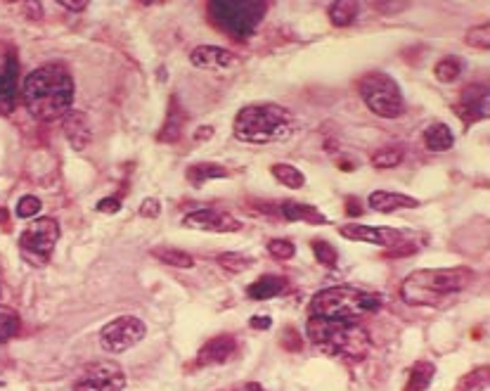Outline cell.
Wrapping results in <instances>:
<instances>
[{"label": "cell", "mask_w": 490, "mask_h": 391, "mask_svg": "<svg viewBox=\"0 0 490 391\" xmlns=\"http://www.w3.org/2000/svg\"><path fill=\"white\" fill-rule=\"evenodd\" d=\"M22 100L26 112L38 122H55L71 112L76 83L65 65H43L33 69L22 83Z\"/></svg>", "instance_id": "1"}, {"label": "cell", "mask_w": 490, "mask_h": 391, "mask_svg": "<svg viewBox=\"0 0 490 391\" xmlns=\"http://www.w3.org/2000/svg\"><path fill=\"white\" fill-rule=\"evenodd\" d=\"M235 138L249 145L285 142L296 133V119L287 107L280 105H246L239 109L233 124Z\"/></svg>", "instance_id": "2"}, {"label": "cell", "mask_w": 490, "mask_h": 391, "mask_svg": "<svg viewBox=\"0 0 490 391\" xmlns=\"http://www.w3.org/2000/svg\"><path fill=\"white\" fill-rule=\"evenodd\" d=\"M471 280L469 268H422L403 280L400 297L410 306H438L446 297L466 290Z\"/></svg>", "instance_id": "3"}, {"label": "cell", "mask_w": 490, "mask_h": 391, "mask_svg": "<svg viewBox=\"0 0 490 391\" xmlns=\"http://www.w3.org/2000/svg\"><path fill=\"white\" fill-rule=\"evenodd\" d=\"M308 339L320 351L334 358H346L350 363L362 360L370 351V335L360 323H346V320H330V318H313L310 315L305 323Z\"/></svg>", "instance_id": "4"}, {"label": "cell", "mask_w": 490, "mask_h": 391, "mask_svg": "<svg viewBox=\"0 0 490 391\" xmlns=\"http://www.w3.org/2000/svg\"><path fill=\"white\" fill-rule=\"evenodd\" d=\"M384 306V294L358 290L350 285H334L320 290L310 301L313 318L346 320V323H360L362 315H370Z\"/></svg>", "instance_id": "5"}, {"label": "cell", "mask_w": 490, "mask_h": 391, "mask_svg": "<svg viewBox=\"0 0 490 391\" xmlns=\"http://www.w3.org/2000/svg\"><path fill=\"white\" fill-rule=\"evenodd\" d=\"M268 13L263 0H211L209 15L213 24L235 38H246L256 31Z\"/></svg>", "instance_id": "6"}, {"label": "cell", "mask_w": 490, "mask_h": 391, "mask_svg": "<svg viewBox=\"0 0 490 391\" xmlns=\"http://www.w3.org/2000/svg\"><path fill=\"white\" fill-rule=\"evenodd\" d=\"M360 97L370 107L372 114L382 119H398L405 112V100H403L400 85L396 78H391L384 72H370L360 78L358 83Z\"/></svg>", "instance_id": "7"}, {"label": "cell", "mask_w": 490, "mask_h": 391, "mask_svg": "<svg viewBox=\"0 0 490 391\" xmlns=\"http://www.w3.org/2000/svg\"><path fill=\"white\" fill-rule=\"evenodd\" d=\"M60 235H62L60 223L50 216H43V218H38V221L28 223L26 230L19 238L22 258L33 268L45 266V263L50 261V256H53Z\"/></svg>", "instance_id": "8"}, {"label": "cell", "mask_w": 490, "mask_h": 391, "mask_svg": "<svg viewBox=\"0 0 490 391\" xmlns=\"http://www.w3.org/2000/svg\"><path fill=\"white\" fill-rule=\"evenodd\" d=\"M147 335V327L135 315H119L117 320L109 323L100 330V344L109 353H124L140 344Z\"/></svg>", "instance_id": "9"}, {"label": "cell", "mask_w": 490, "mask_h": 391, "mask_svg": "<svg viewBox=\"0 0 490 391\" xmlns=\"http://www.w3.org/2000/svg\"><path fill=\"white\" fill-rule=\"evenodd\" d=\"M126 387V375L114 360H97L83 370V377L71 391H121Z\"/></svg>", "instance_id": "10"}, {"label": "cell", "mask_w": 490, "mask_h": 391, "mask_svg": "<svg viewBox=\"0 0 490 391\" xmlns=\"http://www.w3.org/2000/svg\"><path fill=\"white\" fill-rule=\"evenodd\" d=\"M339 235L350 242H367V244H377V247H400L405 242V235L396 228H386V226H362V223H346V226L339 228Z\"/></svg>", "instance_id": "11"}, {"label": "cell", "mask_w": 490, "mask_h": 391, "mask_svg": "<svg viewBox=\"0 0 490 391\" xmlns=\"http://www.w3.org/2000/svg\"><path fill=\"white\" fill-rule=\"evenodd\" d=\"M455 114L462 119L464 124H474V122H481L490 114V93H488V85L478 83V85H466L459 93V100L455 105Z\"/></svg>", "instance_id": "12"}, {"label": "cell", "mask_w": 490, "mask_h": 391, "mask_svg": "<svg viewBox=\"0 0 490 391\" xmlns=\"http://www.w3.org/2000/svg\"><path fill=\"white\" fill-rule=\"evenodd\" d=\"M183 226L201 233H237L242 230V221L221 209H199L183 218Z\"/></svg>", "instance_id": "13"}, {"label": "cell", "mask_w": 490, "mask_h": 391, "mask_svg": "<svg viewBox=\"0 0 490 391\" xmlns=\"http://www.w3.org/2000/svg\"><path fill=\"white\" fill-rule=\"evenodd\" d=\"M17 100H19V62H17L15 53H10L3 72H0V112H15Z\"/></svg>", "instance_id": "14"}, {"label": "cell", "mask_w": 490, "mask_h": 391, "mask_svg": "<svg viewBox=\"0 0 490 391\" xmlns=\"http://www.w3.org/2000/svg\"><path fill=\"white\" fill-rule=\"evenodd\" d=\"M62 131H65L69 145L78 149V152H83L93 142V126H90L88 114L78 112V109H71V112L62 117Z\"/></svg>", "instance_id": "15"}, {"label": "cell", "mask_w": 490, "mask_h": 391, "mask_svg": "<svg viewBox=\"0 0 490 391\" xmlns=\"http://www.w3.org/2000/svg\"><path fill=\"white\" fill-rule=\"evenodd\" d=\"M235 349H237V344H235V339L230 337V335L213 337V339H209V342H206L204 347L199 349V353H197V365L209 367V365L228 363V360L233 358Z\"/></svg>", "instance_id": "16"}, {"label": "cell", "mask_w": 490, "mask_h": 391, "mask_svg": "<svg viewBox=\"0 0 490 391\" xmlns=\"http://www.w3.org/2000/svg\"><path fill=\"white\" fill-rule=\"evenodd\" d=\"M189 62L197 69H226L235 62V55L221 45H197L189 53Z\"/></svg>", "instance_id": "17"}, {"label": "cell", "mask_w": 490, "mask_h": 391, "mask_svg": "<svg viewBox=\"0 0 490 391\" xmlns=\"http://www.w3.org/2000/svg\"><path fill=\"white\" fill-rule=\"evenodd\" d=\"M367 206L379 214H394L398 209H417L419 202L414 197L400 192H386V190H377L367 197Z\"/></svg>", "instance_id": "18"}, {"label": "cell", "mask_w": 490, "mask_h": 391, "mask_svg": "<svg viewBox=\"0 0 490 391\" xmlns=\"http://www.w3.org/2000/svg\"><path fill=\"white\" fill-rule=\"evenodd\" d=\"M278 214L285 218V221H289V223L305 221V223H310V226H325V223H327V216L322 214V211L315 209V206L303 204V202H292V199H287V202H280Z\"/></svg>", "instance_id": "19"}, {"label": "cell", "mask_w": 490, "mask_h": 391, "mask_svg": "<svg viewBox=\"0 0 490 391\" xmlns=\"http://www.w3.org/2000/svg\"><path fill=\"white\" fill-rule=\"evenodd\" d=\"M287 290V278L282 275H261L256 283L246 287V297L253 301H265V299H275Z\"/></svg>", "instance_id": "20"}, {"label": "cell", "mask_w": 490, "mask_h": 391, "mask_svg": "<svg viewBox=\"0 0 490 391\" xmlns=\"http://www.w3.org/2000/svg\"><path fill=\"white\" fill-rule=\"evenodd\" d=\"M230 171L226 166L216 164V162H197V164H189L187 171H185V178L192 183L194 188H201L211 181H218V178H228Z\"/></svg>", "instance_id": "21"}, {"label": "cell", "mask_w": 490, "mask_h": 391, "mask_svg": "<svg viewBox=\"0 0 490 391\" xmlns=\"http://www.w3.org/2000/svg\"><path fill=\"white\" fill-rule=\"evenodd\" d=\"M424 145L429 152H448L455 145V135L446 124H431L424 131Z\"/></svg>", "instance_id": "22"}, {"label": "cell", "mask_w": 490, "mask_h": 391, "mask_svg": "<svg viewBox=\"0 0 490 391\" xmlns=\"http://www.w3.org/2000/svg\"><path fill=\"white\" fill-rule=\"evenodd\" d=\"M434 375H436L434 363H429V360H419V363L412 365L410 379H407V384H405V391H426L429 389V384L434 382Z\"/></svg>", "instance_id": "23"}, {"label": "cell", "mask_w": 490, "mask_h": 391, "mask_svg": "<svg viewBox=\"0 0 490 391\" xmlns=\"http://www.w3.org/2000/svg\"><path fill=\"white\" fill-rule=\"evenodd\" d=\"M152 256L159 258V261H164L166 266H173V268H194L192 254L180 251V249H173V247H154Z\"/></svg>", "instance_id": "24"}, {"label": "cell", "mask_w": 490, "mask_h": 391, "mask_svg": "<svg viewBox=\"0 0 490 391\" xmlns=\"http://www.w3.org/2000/svg\"><path fill=\"white\" fill-rule=\"evenodd\" d=\"M462 69H464V60H462V57L448 55V57H443V60L436 65L434 74H436V78L441 83H453V81H457V78L462 76Z\"/></svg>", "instance_id": "25"}, {"label": "cell", "mask_w": 490, "mask_h": 391, "mask_svg": "<svg viewBox=\"0 0 490 391\" xmlns=\"http://www.w3.org/2000/svg\"><path fill=\"white\" fill-rule=\"evenodd\" d=\"M270 174H273V178L278 183H282V185H287L292 190H301L305 185V176L292 164H273Z\"/></svg>", "instance_id": "26"}, {"label": "cell", "mask_w": 490, "mask_h": 391, "mask_svg": "<svg viewBox=\"0 0 490 391\" xmlns=\"http://www.w3.org/2000/svg\"><path fill=\"white\" fill-rule=\"evenodd\" d=\"M330 19L334 26H348L350 22L358 17V3H350V0H337V3L330 5Z\"/></svg>", "instance_id": "27"}, {"label": "cell", "mask_w": 490, "mask_h": 391, "mask_svg": "<svg viewBox=\"0 0 490 391\" xmlns=\"http://www.w3.org/2000/svg\"><path fill=\"white\" fill-rule=\"evenodd\" d=\"M488 379H490L488 365H481V367H476V370L466 372L462 379H457L455 391H483L488 387Z\"/></svg>", "instance_id": "28"}, {"label": "cell", "mask_w": 490, "mask_h": 391, "mask_svg": "<svg viewBox=\"0 0 490 391\" xmlns=\"http://www.w3.org/2000/svg\"><path fill=\"white\" fill-rule=\"evenodd\" d=\"M19 325H22L19 313H17L15 308L3 306V303H0V344L10 342V339L19 332Z\"/></svg>", "instance_id": "29"}, {"label": "cell", "mask_w": 490, "mask_h": 391, "mask_svg": "<svg viewBox=\"0 0 490 391\" xmlns=\"http://www.w3.org/2000/svg\"><path fill=\"white\" fill-rule=\"evenodd\" d=\"M403 157H405L403 147L389 145V147L377 149V152L372 154V166L374 169H394V166H398L403 162Z\"/></svg>", "instance_id": "30"}, {"label": "cell", "mask_w": 490, "mask_h": 391, "mask_svg": "<svg viewBox=\"0 0 490 391\" xmlns=\"http://www.w3.org/2000/svg\"><path fill=\"white\" fill-rule=\"evenodd\" d=\"M218 263H221V268H226L228 273L237 275V273H244L246 268L253 266V258L237 254V251H223V254L218 256Z\"/></svg>", "instance_id": "31"}, {"label": "cell", "mask_w": 490, "mask_h": 391, "mask_svg": "<svg viewBox=\"0 0 490 391\" xmlns=\"http://www.w3.org/2000/svg\"><path fill=\"white\" fill-rule=\"evenodd\" d=\"M464 43L469 45V48H476V50H490V26L481 24V26L469 28L464 36Z\"/></svg>", "instance_id": "32"}, {"label": "cell", "mask_w": 490, "mask_h": 391, "mask_svg": "<svg viewBox=\"0 0 490 391\" xmlns=\"http://www.w3.org/2000/svg\"><path fill=\"white\" fill-rule=\"evenodd\" d=\"M313 254H315V258H318V263H322V266H327V268H334L339 263L337 249H334L330 242H325V240H315Z\"/></svg>", "instance_id": "33"}, {"label": "cell", "mask_w": 490, "mask_h": 391, "mask_svg": "<svg viewBox=\"0 0 490 391\" xmlns=\"http://www.w3.org/2000/svg\"><path fill=\"white\" fill-rule=\"evenodd\" d=\"M268 251L273 258H280V261H287L296 254V247H294L292 240H285V238H275L268 242Z\"/></svg>", "instance_id": "34"}, {"label": "cell", "mask_w": 490, "mask_h": 391, "mask_svg": "<svg viewBox=\"0 0 490 391\" xmlns=\"http://www.w3.org/2000/svg\"><path fill=\"white\" fill-rule=\"evenodd\" d=\"M40 206H43V202H40L38 197H33V194H24V197L17 202L15 214L19 218H33V216L40 214Z\"/></svg>", "instance_id": "35"}, {"label": "cell", "mask_w": 490, "mask_h": 391, "mask_svg": "<svg viewBox=\"0 0 490 391\" xmlns=\"http://www.w3.org/2000/svg\"><path fill=\"white\" fill-rule=\"evenodd\" d=\"M161 214V202L154 197H147L145 202L140 204V216L142 218H157Z\"/></svg>", "instance_id": "36"}, {"label": "cell", "mask_w": 490, "mask_h": 391, "mask_svg": "<svg viewBox=\"0 0 490 391\" xmlns=\"http://www.w3.org/2000/svg\"><path fill=\"white\" fill-rule=\"evenodd\" d=\"M100 214H117V211H121V199L119 197H105V199H100L95 206Z\"/></svg>", "instance_id": "37"}, {"label": "cell", "mask_w": 490, "mask_h": 391, "mask_svg": "<svg viewBox=\"0 0 490 391\" xmlns=\"http://www.w3.org/2000/svg\"><path fill=\"white\" fill-rule=\"evenodd\" d=\"M60 8H65V10H69V13H81V10H85L88 8V3H85V0H60Z\"/></svg>", "instance_id": "38"}, {"label": "cell", "mask_w": 490, "mask_h": 391, "mask_svg": "<svg viewBox=\"0 0 490 391\" xmlns=\"http://www.w3.org/2000/svg\"><path fill=\"white\" fill-rule=\"evenodd\" d=\"M249 325L253 327V330H268V327L273 325V320H270L268 315H253V318L249 320Z\"/></svg>", "instance_id": "39"}, {"label": "cell", "mask_w": 490, "mask_h": 391, "mask_svg": "<svg viewBox=\"0 0 490 391\" xmlns=\"http://www.w3.org/2000/svg\"><path fill=\"white\" fill-rule=\"evenodd\" d=\"M374 8H379V10H403V8H407V3H374Z\"/></svg>", "instance_id": "40"}, {"label": "cell", "mask_w": 490, "mask_h": 391, "mask_svg": "<svg viewBox=\"0 0 490 391\" xmlns=\"http://www.w3.org/2000/svg\"><path fill=\"white\" fill-rule=\"evenodd\" d=\"M10 218V214H8V209H5V206H0V223H5Z\"/></svg>", "instance_id": "41"}, {"label": "cell", "mask_w": 490, "mask_h": 391, "mask_svg": "<svg viewBox=\"0 0 490 391\" xmlns=\"http://www.w3.org/2000/svg\"><path fill=\"white\" fill-rule=\"evenodd\" d=\"M242 391H263L258 384H246V387H242Z\"/></svg>", "instance_id": "42"}, {"label": "cell", "mask_w": 490, "mask_h": 391, "mask_svg": "<svg viewBox=\"0 0 490 391\" xmlns=\"http://www.w3.org/2000/svg\"><path fill=\"white\" fill-rule=\"evenodd\" d=\"M206 135H213V128L209 126V128H204V131H199L197 133V138H206Z\"/></svg>", "instance_id": "43"}, {"label": "cell", "mask_w": 490, "mask_h": 391, "mask_svg": "<svg viewBox=\"0 0 490 391\" xmlns=\"http://www.w3.org/2000/svg\"><path fill=\"white\" fill-rule=\"evenodd\" d=\"M348 211L350 214H358V206L353 204V199H348Z\"/></svg>", "instance_id": "44"}]
</instances>
